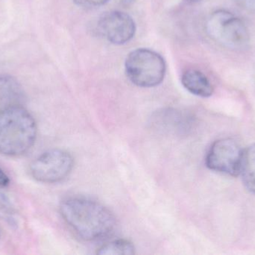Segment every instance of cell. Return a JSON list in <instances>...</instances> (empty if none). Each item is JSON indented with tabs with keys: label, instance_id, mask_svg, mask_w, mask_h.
Instances as JSON below:
<instances>
[{
	"label": "cell",
	"instance_id": "cell-5",
	"mask_svg": "<svg viewBox=\"0 0 255 255\" xmlns=\"http://www.w3.org/2000/svg\"><path fill=\"white\" fill-rule=\"evenodd\" d=\"M74 166L73 156L65 150L52 149L40 154L30 166L31 176L44 184L61 182L71 173Z\"/></svg>",
	"mask_w": 255,
	"mask_h": 255
},
{
	"label": "cell",
	"instance_id": "cell-7",
	"mask_svg": "<svg viewBox=\"0 0 255 255\" xmlns=\"http://www.w3.org/2000/svg\"><path fill=\"white\" fill-rule=\"evenodd\" d=\"M101 34L114 44H125L130 41L136 32L133 18L121 10H111L103 13L98 21Z\"/></svg>",
	"mask_w": 255,
	"mask_h": 255
},
{
	"label": "cell",
	"instance_id": "cell-12",
	"mask_svg": "<svg viewBox=\"0 0 255 255\" xmlns=\"http://www.w3.org/2000/svg\"><path fill=\"white\" fill-rule=\"evenodd\" d=\"M134 245L126 239H118L103 244L97 254L100 255H132L135 254Z\"/></svg>",
	"mask_w": 255,
	"mask_h": 255
},
{
	"label": "cell",
	"instance_id": "cell-10",
	"mask_svg": "<svg viewBox=\"0 0 255 255\" xmlns=\"http://www.w3.org/2000/svg\"><path fill=\"white\" fill-rule=\"evenodd\" d=\"M155 124L171 131L184 130L189 125V117L181 111L173 109H163L159 111L154 117Z\"/></svg>",
	"mask_w": 255,
	"mask_h": 255
},
{
	"label": "cell",
	"instance_id": "cell-3",
	"mask_svg": "<svg viewBox=\"0 0 255 255\" xmlns=\"http://www.w3.org/2000/svg\"><path fill=\"white\" fill-rule=\"evenodd\" d=\"M125 71L128 79L136 86L153 88L162 83L166 72L164 58L147 48H138L127 55Z\"/></svg>",
	"mask_w": 255,
	"mask_h": 255
},
{
	"label": "cell",
	"instance_id": "cell-8",
	"mask_svg": "<svg viewBox=\"0 0 255 255\" xmlns=\"http://www.w3.org/2000/svg\"><path fill=\"white\" fill-rule=\"evenodd\" d=\"M25 94L16 79L11 76L0 77V112L16 106H24Z\"/></svg>",
	"mask_w": 255,
	"mask_h": 255
},
{
	"label": "cell",
	"instance_id": "cell-4",
	"mask_svg": "<svg viewBox=\"0 0 255 255\" xmlns=\"http://www.w3.org/2000/svg\"><path fill=\"white\" fill-rule=\"evenodd\" d=\"M205 30L211 40L228 49H244L250 43V32L244 21L228 10H217L211 13L207 19Z\"/></svg>",
	"mask_w": 255,
	"mask_h": 255
},
{
	"label": "cell",
	"instance_id": "cell-16",
	"mask_svg": "<svg viewBox=\"0 0 255 255\" xmlns=\"http://www.w3.org/2000/svg\"><path fill=\"white\" fill-rule=\"evenodd\" d=\"M190 1H202V0H190Z\"/></svg>",
	"mask_w": 255,
	"mask_h": 255
},
{
	"label": "cell",
	"instance_id": "cell-15",
	"mask_svg": "<svg viewBox=\"0 0 255 255\" xmlns=\"http://www.w3.org/2000/svg\"><path fill=\"white\" fill-rule=\"evenodd\" d=\"M10 184V179L5 172L0 167V189L5 188Z\"/></svg>",
	"mask_w": 255,
	"mask_h": 255
},
{
	"label": "cell",
	"instance_id": "cell-9",
	"mask_svg": "<svg viewBox=\"0 0 255 255\" xmlns=\"http://www.w3.org/2000/svg\"><path fill=\"white\" fill-rule=\"evenodd\" d=\"M181 84L187 91L198 97H211L214 94V86L208 76L197 69L186 70L181 76Z\"/></svg>",
	"mask_w": 255,
	"mask_h": 255
},
{
	"label": "cell",
	"instance_id": "cell-11",
	"mask_svg": "<svg viewBox=\"0 0 255 255\" xmlns=\"http://www.w3.org/2000/svg\"><path fill=\"white\" fill-rule=\"evenodd\" d=\"M240 175L246 188L255 196V144L244 150Z\"/></svg>",
	"mask_w": 255,
	"mask_h": 255
},
{
	"label": "cell",
	"instance_id": "cell-6",
	"mask_svg": "<svg viewBox=\"0 0 255 255\" xmlns=\"http://www.w3.org/2000/svg\"><path fill=\"white\" fill-rule=\"evenodd\" d=\"M244 150L230 138L215 141L210 147L206 157L207 167L214 172L237 177L241 173Z\"/></svg>",
	"mask_w": 255,
	"mask_h": 255
},
{
	"label": "cell",
	"instance_id": "cell-14",
	"mask_svg": "<svg viewBox=\"0 0 255 255\" xmlns=\"http://www.w3.org/2000/svg\"><path fill=\"white\" fill-rule=\"evenodd\" d=\"M110 0H73L77 5L82 7H92L103 5Z\"/></svg>",
	"mask_w": 255,
	"mask_h": 255
},
{
	"label": "cell",
	"instance_id": "cell-2",
	"mask_svg": "<svg viewBox=\"0 0 255 255\" xmlns=\"http://www.w3.org/2000/svg\"><path fill=\"white\" fill-rule=\"evenodd\" d=\"M37 125L24 106L0 112V154L16 157L28 152L37 137Z\"/></svg>",
	"mask_w": 255,
	"mask_h": 255
},
{
	"label": "cell",
	"instance_id": "cell-13",
	"mask_svg": "<svg viewBox=\"0 0 255 255\" xmlns=\"http://www.w3.org/2000/svg\"><path fill=\"white\" fill-rule=\"evenodd\" d=\"M0 219L7 222L11 226L16 225L14 209L12 207L10 201L1 193H0Z\"/></svg>",
	"mask_w": 255,
	"mask_h": 255
},
{
	"label": "cell",
	"instance_id": "cell-1",
	"mask_svg": "<svg viewBox=\"0 0 255 255\" xmlns=\"http://www.w3.org/2000/svg\"><path fill=\"white\" fill-rule=\"evenodd\" d=\"M60 212L75 233L88 242L105 239L116 229V218L110 210L87 198L66 199L61 202Z\"/></svg>",
	"mask_w": 255,
	"mask_h": 255
}]
</instances>
